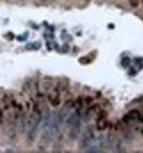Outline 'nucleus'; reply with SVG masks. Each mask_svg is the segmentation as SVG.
I'll return each instance as SVG.
<instances>
[{"label":"nucleus","mask_w":143,"mask_h":153,"mask_svg":"<svg viewBox=\"0 0 143 153\" xmlns=\"http://www.w3.org/2000/svg\"><path fill=\"white\" fill-rule=\"evenodd\" d=\"M40 1H46L47 3V1H52V0H40Z\"/></svg>","instance_id":"obj_14"},{"label":"nucleus","mask_w":143,"mask_h":153,"mask_svg":"<svg viewBox=\"0 0 143 153\" xmlns=\"http://www.w3.org/2000/svg\"><path fill=\"white\" fill-rule=\"evenodd\" d=\"M46 100H47V105L50 107H57L61 106V103H63V96H61L60 90H59V87H57V83H56V86L46 94Z\"/></svg>","instance_id":"obj_2"},{"label":"nucleus","mask_w":143,"mask_h":153,"mask_svg":"<svg viewBox=\"0 0 143 153\" xmlns=\"http://www.w3.org/2000/svg\"><path fill=\"white\" fill-rule=\"evenodd\" d=\"M92 62H93L92 54H87V56H82V57H79V63H82V65H89V63H92Z\"/></svg>","instance_id":"obj_7"},{"label":"nucleus","mask_w":143,"mask_h":153,"mask_svg":"<svg viewBox=\"0 0 143 153\" xmlns=\"http://www.w3.org/2000/svg\"><path fill=\"white\" fill-rule=\"evenodd\" d=\"M127 69H129V76H130V77H133V76H136V74H137V72H139V70H137L136 67H132V66H130V67H127Z\"/></svg>","instance_id":"obj_12"},{"label":"nucleus","mask_w":143,"mask_h":153,"mask_svg":"<svg viewBox=\"0 0 143 153\" xmlns=\"http://www.w3.org/2000/svg\"><path fill=\"white\" fill-rule=\"evenodd\" d=\"M56 83H57V79L53 77V76H41L39 79V89L37 90L41 92V93L47 94L56 86Z\"/></svg>","instance_id":"obj_3"},{"label":"nucleus","mask_w":143,"mask_h":153,"mask_svg":"<svg viewBox=\"0 0 143 153\" xmlns=\"http://www.w3.org/2000/svg\"><path fill=\"white\" fill-rule=\"evenodd\" d=\"M84 1H89V0H84Z\"/></svg>","instance_id":"obj_15"},{"label":"nucleus","mask_w":143,"mask_h":153,"mask_svg":"<svg viewBox=\"0 0 143 153\" xmlns=\"http://www.w3.org/2000/svg\"><path fill=\"white\" fill-rule=\"evenodd\" d=\"M3 37H4L6 40H9V42H10V40H14V39H16V34H14L13 32H6V33L3 34Z\"/></svg>","instance_id":"obj_11"},{"label":"nucleus","mask_w":143,"mask_h":153,"mask_svg":"<svg viewBox=\"0 0 143 153\" xmlns=\"http://www.w3.org/2000/svg\"><path fill=\"white\" fill-rule=\"evenodd\" d=\"M80 132L82 129H77V127H69V130L66 132V140L75 143L79 140V136H80Z\"/></svg>","instance_id":"obj_5"},{"label":"nucleus","mask_w":143,"mask_h":153,"mask_svg":"<svg viewBox=\"0 0 143 153\" xmlns=\"http://www.w3.org/2000/svg\"><path fill=\"white\" fill-rule=\"evenodd\" d=\"M64 125H67L69 127H77V129H82L83 122H82V117L76 113L75 110H72V112L67 114L66 123H64Z\"/></svg>","instance_id":"obj_4"},{"label":"nucleus","mask_w":143,"mask_h":153,"mask_svg":"<svg viewBox=\"0 0 143 153\" xmlns=\"http://www.w3.org/2000/svg\"><path fill=\"white\" fill-rule=\"evenodd\" d=\"M60 52L61 53H67L69 52V45H64L63 47H60Z\"/></svg>","instance_id":"obj_13"},{"label":"nucleus","mask_w":143,"mask_h":153,"mask_svg":"<svg viewBox=\"0 0 143 153\" xmlns=\"http://www.w3.org/2000/svg\"><path fill=\"white\" fill-rule=\"evenodd\" d=\"M133 65L137 70H142L143 69V57H135L133 59Z\"/></svg>","instance_id":"obj_9"},{"label":"nucleus","mask_w":143,"mask_h":153,"mask_svg":"<svg viewBox=\"0 0 143 153\" xmlns=\"http://www.w3.org/2000/svg\"><path fill=\"white\" fill-rule=\"evenodd\" d=\"M96 142V129L95 126H86L80 132L79 140H77V147L80 150H86V147L90 146Z\"/></svg>","instance_id":"obj_1"},{"label":"nucleus","mask_w":143,"mask_h":153,"mask_svg":"<svg viewBox=\"0 0 143 153\" xmlns=\"http://www.w3.org/2000/svg\"><path fill=\"white\" fill-rule=\"evenodd\" d=\"M41 47L40 42H34V43H27L26 46H24V50H27V52H34V50H39Z\"/></svg>","instance_id":"obj_6"},{"label":"nucleus","mask_w":143,"mask_h":153,"mask_svg":"<svg viewBox=\"0 0 143 153\" xmlns=\"http://www.w3.org/2000/svg\"><path fill=\"white\" fill-rule=\"evenodd\" d=\"M120 65H122V67L127 69V67L132 66V59H130V57H127V56H123V57H122V62H120Z\"/></svg>","instance_id":"obj_8"},{"label":"nucleus","mask_w":143,"mask_h":153,"mask_svg":"<svg viewBox=\"0 0 143 153\" xmlns=\"http://www.w3.org/2000/svg\"><path fill=\"white\" fill-rule=\"evenodd\" d=\"M29 37V32H24L23 34H19V36H16V40L17 42H26Z\"/></svg>","instance_id":"obj_10"}]
</instances>
